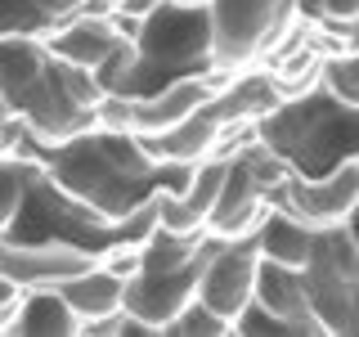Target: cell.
Returning <instances> with one entry per match:
<instances>
[{"instance_id": "26", "label": "cell", "mask_w": 359, "mask_h": 337, "mask_svg": "<svg viewBox=\"0 0 359 337\" xmlns=\"http://www.w3.org/2000/svg\"><path fill=\"white\" fill-rule=\"evenodd\" d=\"M346 50H359V14L346 22Z\"/></svg>"}, {"instance_id": "10", "label": "cell", "mask_w": 359, "mask_h": 337, "mask_svg": "<svg viewBox=\"0 0 359 337\" xmlns=\"http://www.w3.org/2000/svg\"><path fill=\"white\" fill-rule=\"evenodd\" d=\"M278 104H283V95H278L269 67L265 72L243 67V72H229V81L207 99V112L220 126H256V121H261L265 112H274Z\"/></svg>"}, {"instance_id": "19", "label": "cell", "mask_w": 359, "mask_h": 337, "mask_svg": "<svg viewBox=\"0 0 359 337\" xmlns=\"http://www.w3.org/2000/svg\"><path fill=\"white\" fill-rule=\"evenodd\" d=\"M319 86L337 95L341 104H359V50H341V54H328L323 59V72H319Z\"/></svg>"}, {"instance_id": "18", "label": "cell", "mask_w": 359, "mask_h": 337, "mask_svg": "<svg viewBox=\"0 0 359 337\" xmlns=\"http://www.w3.org/2000/svg\"><path fill=\"white\" fill-rule=\"evenodd\" d=\"M50 63L45 37H0V99L14 108V99L27 90Z\"/></svg>"}, {"instance_id": "20", "label": "cell", "mask_w": 359, "mask_h": 337, "mask_svg": "<svg viewBox=\"0 0 359 337\" xmlns=\"http://www.w3.org/2000/svg\"><path fill=\"white\" fill-rule=\"evenodd\" d=\"M50 27L36 0H0V37H45Z\"/></svg>"}, {"instance_id": "24", "label": "cell", "mask_w": 359, "mask_h": 337, "mask_svg": "<svg viewBox=\"0 0 359 337\" xmlns=\"http://www.w3.org/2000/svg\"><path fill=\"white\" fill-rule=\"evenodd\" d=\"M162 0H117V14H130V18H149Z\"/></svg>"}, {"instance_id": "16", "label": "cell", "mask_w": 359, "mask_h": 337, "mask_svg": "<svg viewBox=\"0 0 359 337\" xmlns=\"http://www.w3.org/2000/svg\"><path fill=\"white\" fill-rule=\"evenodd\" d=\"M256 252L265 261H278V265H292L301 270L314 252V225L292 216V211H265V220L256 225Z\"/></svg>"}, {"instance_id": "11", "label": "cell", "mask_w": 359, "mask_h": 337, "mask_svg": "<svg viewBox=\"0 0 359 337\" xmlns=\"http://www.w3.org/2000/svg\"><path fill=\"white\" fill-rule=\"evenodd\" d=\"M252 301H261L265 310H274L278 319H287L292 324V337L323 333V324L314 319V310H310L306 279H301V270H292V265H278V261H265V256H261V265H256Z\"/></svg>"}, {"instance_id": "12", "label": "cell", "mask_w": 359, "mask_h": 337, "mask_svg": "<svg viewBox=\"0 0 359 337\" xmlns=\"http://www.w3.org/2000/svg\"><path fill=\"white\" fill-rule=\"evenodd\" d=\"M220 140H224V126L207 112V104H202L198 112H189L184 121L166 126V131L140 135L144 153H149L153 162H184V166H194L198 157L220 153Z\"/></svg>"}, {"instance_id": "21", "label": "cell", "mask_w": 359, "mask_h": 337, "mask_svg": "<svg viewBox=\"0 0 359 337\" xmlns=\"http://www.w3.org/2000/svg\"><path fill=\"white\" fill-rule=\"evenodd\" d=\"M162 333H180V337H216V333H233V324H229V319H220L216 310H207V306H202V301L194 297L171 324H166Z\"/></svg>"}, {"instance_id": "15", "label": "cell", "mask_w": 359, "mask_h": 337, "mask_svg": "<svg viewBox=\"0 0 359 337\" xmlns=\"http://www.w3.org/2000/svg\"><path fill=\"white\" fill-rule=\"evenodd\" d=\"M63 301L72 306L76 324H95V319H108L112 310H121V292H126V279L112 275V270L104 261H95L90 270H81V275H72L67 284H59Z\"/></svg>"}, {"instance_id": "9", "label": "cell", "mask_w": 359, "mask_h": 337, "mask_svg": "<svg viewBox=\"0 0 359 337\" xmlns=\"http://www.w3.org/2000/svg\"><path fill=\"white\" fill-rule=\"evenodd\" d=\"M269 202H265V189L252 180V171L229 153V171H224V185L216 202H211V216H207V230L220 234V239H243V234H256V225L265 220Z\"/></svg>"}, {"instance_id": "27", "label": "cell", "mask_w": 359, "mask_h": 337, "mask_svg": "<svg viewBox=\"0 0 359 337\" xmlns=\"http://www.w3.org/2000/svg\"><path fill=\"white\" fill-rule=\"evenodd\" d=\"M341 225H346V234H351V239L359 243V202H355V207H351V216H346Z\"/></svg>"}, {"instance_id": "6", "label": "cell", "mask_w": 359, "mask_h": 337, "mask_svg": "<svg viewBox=\"0 0 359 337\" xmlns=\"http://www.w3.org/2000/svg\"><path fill=\"white\" fill-rule=\"evenodd\" d=\"M256 265H261L256 234H243V239H216V247L207 252L202 275H198V301L207 310H216L220 319L233 324L238 310L252 301Z\"/></svg>"}, {"instance_id": "3", "label": "cell", "mask_w": 359, "mask_h": 337, "mask_svg": "<svg viewBox=\"0 0 359 337\" xmlns=\"http://www.w3.org/2000/svg\"><path fill=\"white\" fill-rule=\"evenodd\" d=\"M211 72H243L265 59L297 22V0H207Z\"/></svg>"}, {"instance_id": "8", "label": "cell", "mask_w": 359, "mask_h": 337, "mask_svg": "<svg viewBox=\"0 0 359 337\" xmlns=\"http://www.w3.org/2000/svg\"><path fill=\"white\" fill-rule=\"evenodd\" d=\"M224 81H229V72H194V77H175V81H166L162 90H153L144 99H130V131L153 135L175 126L189 112H198Z\"/></svg>"}, {"instance_id": "17", "label": "cell", "mask_w": 359, "mask_h": 337, "mask_svg": "<svg viewBox=\"0 0 359 337\" xmlns=\"http://www.w3.org/2000/svg\"><path fill=\"white\" fill-rule=\"evenodd\" d=\"M22 337H67V333H81L72 306L63 301L59 288H27L18 292V315H14V329Z\"/></svg>"}, {"instance_id": "2", "label": "cell", "mask_w": 359, "mask_h": 337, "mask_svg": "<svg viewBox=\"0 0 359 337\" xmlns=\"http://www.w3.org/2000/svg\"><path fill=\"white\" fill-rule=\"evenodd\" d=\"M211 72V18L207 5H180V0H162L135 32V59L126 72L112 81L104 95H126L144 99L162 90L175 77Z\"/></svg>"}, {"instance_id": "25", "label": "cell", "mask_w": 359, "mask_h": 337, "mask_svg": "<svg viewBox=\"0 0 359 337\" xmlns=\"http://www.w3.org/2000/svg\"><path fill=\"white\" fill-rule=\"evenodd\" d=\"M14 315H18V292L0 301V333H9V329H14Z\"/></svg>"}, {"instance_id": "22", "label": "cell", "mask_w": 359, "mask_h": 337, "mask_svg": "<svg viewBox=\"0 0 359 337\" xmlns=\"http://www.w3.org/2000/svg\"><path fill=\"white\" fill-rule=\"evenodd\" d=\"M359 14V0H323V18L319 22H351Z\"/></svg>"}, {"instance_id": "4", "label": "cell", "mask_w": 359, "mask_h": 337, "mask_svg": "<svg viewBox=\"0 0 359 337\" xmlns=\"http://www.w3.org/2000/svg\"><path fill=\"white\" fill-rule=\"evenodd\" d=\"M216 239H220V234L207 230L202 252L194 256V261H184V265H171V270H135V275L126 279V292H121V310L135 315L140 324H149L153 333H162L166 324H171L175 315L198 297V275H202L207 252L216 247Z\"/></svg>"}, {"instance_id": "23", "label": "cell", "mask_w": 359, "mask_h": 337, "mask_svg": "<svg viewBox=\"0 0 359 337\" xmlns=\"http://www.w3.org/2000/svg\"><path fill=\"white\" fill-rule=\"evenodd\" d=\"M36 5L45 9V18H50V22H63V18L76 14V5H81V0H36Z\"/></svg>"}, {"instance_id": "14", "label": "cell", "mask_w": 359, "mask_h": 337, "mask_svg": "<svg viewBox=\"0 0 359 337\" xmlns=\"http://www.w3.org/2000/svg\"><path fill=\"white\" fill-rule=\"evenodd\" d=\"M301 279H306V297L314 319L323 324V333H359L355 329V301H351V279L337 275V270L323 261L319 252H310V261L301 265Z\"/></svg>"}, {"instance_id": "13", "label": "cell", "mask_w": 359, "mask_h": 337, "mask_svg": "<svg viewBox=\"0 0 359 337\" xmlns=\"http://www.w3.org/2000/svg\"><path fill=\"white\" fill-rule=\"evenodd\" d=\"M117 27H112V14L108 18H95V14H72L63 22H54L45 32V50L63 63H76V67H90L95 72L99 63L117 50Z\"/></svg>"}, {"instance_id": "28", "label": "cell", "mask_w": 359, "mask_h": 337, "mask_svg": "<svg viewBox=\"0 0 359 337\" xmlns=\"http://www.w3.org/2000/svg\"><path fill=\"white\" fill-rule=\"evenodd\" d=\"M351 301H355V329H359V279H355V288H351Z\"/></svg>"}, {"instance_id": "29", "label": "cell", "mask_w": 359, "mask_h": 337, "mask_svg": "<svg viewBox=\"0 0 359 337\" xmlns=\"http://www.w3.org/2000/svg\"><path fill=\"white\" fill-rule=\"evenodd\" d=\"M14 292H18L14 284H5V279H0V301H5V297H14Z\"/></svg>"}, {"instance_id": "7", "label": "cell", "mask_w": 359, "mask_h": 337, "mask_svg": "<svg viewBox=\"0 0 359 337\" xmlns=\"http://www.w3.org/2000/svg\"><path fill=\"white\" fill-rule=\"evenodd\" d=\"M99 256L86 252V247L76 243H18L9 239L5 230H0V279L5 284H14L18 292L27 288H59L67 284L72 275H81V270H90Z\"/></svg>"}, {"instance_id": "1", "label": "cell", "mask_w": 359, "mask_h": 337, "mask_svg": "<svg viewBox=\"0 0 359 337\" xmlns=\"http://www.w3.org/2000/svg\"><path fill=\"white\" fill-rule=\"evenodd\" d=\"M36 162L45 166V176L63 194L95 207L104 220L130 216L157 189H175L180 194L189 185V166L184 162H153L135 131L90 126L63 144H41Z\"/></svg>"}, {"instance_id": "5", "label": "cell", "mask_w": 359, "mask_h": 337, "mask_svg": "<svg viewBox=\"0 0 359 337\" xmlns=\"http://www.w3.org/2000/svg\"><path fill=\"white\" fill-rule=\"evenodd\" d=\"M9 112H18V117L27 121V131H32L36 144H63V140H72V135L95 126V108L67 95L54 54H50V63H45V72L14 99Z\"/></svg>"}]
</instances>
